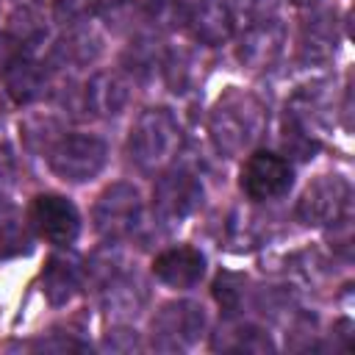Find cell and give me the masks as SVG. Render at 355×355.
<instances>
[{
  "label": "cell",
  "mask_w": 355,
  "mask_h": 355,
  "mask_svg": "<svg viewBox=\"0 0 355 355\" xmlns=\"http://www.w3.org/2000/svg\"><path fill=\"white\" fill-rule=\"evenodd\" d=\"M266 125H269V114L263 103L241 89H227L216 100L208 119L214 147L227 158L252 147L266 133Z\"/></svg>",
  "instance_id": "obj_1"
},
{
  "label": "cell",
  "mask_w": 355,
  "mask_h": 355,
  "mask_svg": "<svg viewBox=\"0 0 355 355\" xmlns=\"http://www.w3.org/2000/svg\"><path fill=\"white\" fill-rule=\"evenodd\" d=\"M180 150V125L166 108H147L136 119L128 155L141 172H161Z\"/></svg>",
  "instance_id": "obj_2"
},
{
  "label": "cell",
  "mask_w": 355,
  "mask_h": 355,
  "mask_svg": "<svg viewBox=\"0 0 355 355\" xmlns=\"http://www.w3.org/2000/svg\"><path fill=\"white\" fill-rule=\"evenodd\" d=\"M105 141L97 136H64L53 144L50 150V169L69 183H83L92 180L103 166H105Z\"/></svg>",
  "instance_id": "obj_3"
},
{
  "label": "cell",
  "mask_w": 355,
  "mask_h": 355,
  "mask_svg": "<svg viewBox=\"0 0 355 355\" xmlns=\"http://www.w3.org/2000/svg\"><path fill=\"white\" fill-rule=\"evenodd\" d=\"M349 202H352L349 183L341 175H322L319 180H313L305 189V194L297 205V216L313 227L338 225L347 219Z\"/></svg>",
  "instance_id": "obj_4"
},
{
  "label": "cell",
  "mask_w": 355,
  "mask_h": 355,
  "mask_svg": "<svg viewBox=\"0 0 355 355\" xmlns=\"http://www.w3.org/2000/svg\"><path fill=\"white\" fill-rule=\"evenodd\" d=\"M205 330V311L197 302H169L153 319V344L155 349H186Z\"/></svg>",
  "instance_id": "obj_5"
},
{
  "label": "cell",
  "mask_w": 355,
  "mask_h": 355,
  "mask_svg": "<svg viewBox=\"0 0 355 355\" xmlns=\"http://www.w3.org/2000/svg\"><path fill=\"white\" fill-rule=\"evenodd\" d=\"M141 216V194L133 183L108 186L94 205V227L103 239H122L136 230Z\"/></svg>",
  "instance_id": "obj_6"
},
{
  "label": "cell",
  "mask_w": 355,
  "mask_h": 355,
  "mask_svg": "<svg viewBox=\"0 0 355 355\" xmlns=\"http://www.w3.org/2000/svg\"><path fill=\"white\" fill-rule=\"evenodd\" d=\"M291 183H294L291 164L269 150L252 153L241 169V191L255 202L283 197L291 189Z\"/></svg>",
  "instance_id": "obj_7"
},
{
  "label": "cell",
  "mask_w": 355,
  "mask_h": 355,
  "mask_svg": "<svg viewBox=\"0 0 355 355\" xmlns=\"http://www.w3.org/2000/svg\"><path fill=\"white\" fill-rule=\"evenodd\" d=\"M202 200L200 180L186 169H172L155 183L153 211L164 225H180Z\"/></svg>",
  "instance_id": "obj_8"
},
{
  "label": "cell",
  "mask_w": 355,
  "mask_h": 355,
  "mask_svg": "<svg viewBox=\"0 0 355 355\" xmlns=\"http://www.w3.org/2000/svg\"><path fill=\"white\" fill-rule=\"evenodd\" d=\"M31 222L36 227V233L55 244V247H67L78 239L80 233V216L78 208L61 197V194H39L31 202Z\"/></svg>",
  "instance_id": "obj_9"
},
{
  "label": "cell",
  "mask_w": 355,
  "mask_h": 355,
  "mask_svg": "<svg viewBox=\"0 0 355 355\" xmlns=\"http://www.w3.org/2000/svg\"><path fill=\"white\" fill-rule=\"evenodd\" d=\"M286 44V28L277 19H258L252 22L241 42H239V61L250 69H266L272 67Z\"/></svg>",
  "instance_id": "obj_10"
},
{
  "label": "cell",
  "mask_w": 355,
  "mask_h": 355,
  "mask_svg": "<svg viewBox=\"0 0 355 355\" xmlns=\"http://www.w3.org/2000/svg\"><path fill=\"white\" fill-rule=\"evenodd\" d=\"M186 22L197 42L202 44H222L233 36V8L227 0H197L186 11Z\"/></svg>",
  "instance_id": "obj_11"
},
{
  "label": "cell",
  "mask_w": 355,
  "mask_h": 355,
  "mask_svg": "<svg viewBox=\"0 0 355 355\" xmlns=\"http://www.w3.org/2000/svg\"><path fill=\"white\" fill-rule=\"evenodd\" d=\"M153 272L161 283L172 288H191L205 275V258L194 247H172L155 258Z\"/></svg>",
  "instance_id": "obj_12"
},
{
  "label": "cell",
  "mask_w": 355,
  "mask_h": 355,
  "mask_svg": "<svg viewBox=\"0 0 355 355\" xmlns=\"http://www.w3.org/2000/svg\"><path fill=\"white\" fill-rule=\"evenodd\" d=\"M83 283V266L75 255H53L42 272V291L50 305L69 302Z\"/></svg>",
  "instance_id": "obj_13"
},
{
  "label": "cell",
  "mask_w": 355,
  "mask_h": 355,
  "mask_svg": "<svg viewBox=\"0 0 355 355\" xmlns=\"http://www.w3.org/2000/svg\"><path fill=\"white\" fill-rule=\"evenodd\" d=\"M3 75H6V89H8L11 100L19 103V105H28V103H33V100H39L44 94L47 69L31 55L17 53Z\"/></svg>",
  "instance_id": "obj_14"
},
{
  "label": "cell",
  "mask_w": 355,
  "mask_h": 355,
  "mask_svg": "<svg viewBox=\"0 0 355 355\" xmlns=\"http://www.w3.org/2000/svg\"><path fill=\"white\" fill-rule=\"evenodd\" d=\"M130 100V86L119 72H97L86 83V108L97 116H116Z\"/></svg>",
  "instance_id": "obj_15"
},
{
  "label": "cell",
  "mask_w": 355,
  "mask_h": 355,
  "mask_svg": "<svg viewBox=\"0 0 355 355\" xmlns=\"http://www.w3.org/2000/svg\"><path fill=\"white\" fill-rule=\"evenodd\" d=\"M336 47H338V33L333 14H316L313 19L305 22L300 39V58L305 64H327L336 55Z\"/></svg>",
  "instance_id": "obj_16"
},
{
  "label": "cell",
  "mask_w": 355,
  "mask_h": 355,
  "mask_svg": "<svg viewBox=\"0 0 355 355\" xmlns=\"http://www.w3.org/2000/svg\"><path fill=\"white\" fill-rule=\"evenodd\" d=\"M103 302L114 319H130L147 302V288L136 275L119 272L105 283V300Z\"/></svg>",
  "instance_id": "obj_17"
},
{
  "label": "cell",
  "mask_w": 355,
  "mask_h": 355,
  "mask_svg": "<svg viewBox=\"0 0 355 355\" xmlns=\"http://www.w3.org/2000/svg\"><path fill=\"white\" fill-rule=\"evenodd\" d=\"M8 36L19 47H36L47 36V25H44V17L39 14V8L19 6L8 19Z\"/></svg>",
  "instance_id": "obj_18"
},
{
  "label": "cell",
  "mask_w": 355,
  "mask_h": 355,
  "mask_svg": "<svg viewBox=\"0 0 355 355\" xmlns=\"http://www.w3.org/2000/svg\"><path fill=\"white\" fill-rule=\"evenodd\" d=\"M100 53V44L92 33H75L64 42H58V47L53 50V61H58L61 67H80L94 61Z\"/></svg>",
  "instance_id": "obj_19"
},
{
  "label": "cell",
  "mask_w": 355,
  "mask_h": 355,
  "mask_svg": "<svg viewBox=\"0 0 355 355\" xmlns=\"http://www.w3.org/2000/svg\"><path fill=\"white\" fill-rule=\"evenodd\" d=\"M25 250H28V230L22 225V216L11 205H3L0 208V261L19 255Z\"/></svg>",
  "instance_id": "obj_20"
},
{
  "label": "cell",
  "mask_w": 355,
  "mask_h": 355,
  "mask_svg": "<svg viewBox=\"0 0 355 355\" xmlns=\"http://www.w3.org/2000/svg\"><path fill=\"white\" fill-rule=\"evenodd\" d=\"M105 0H53V19L58 25H80L86 19H92Z\"/></svg>",
  "instance_id": "obj_21"
},
{
  "label": "cell",
  "mask_w": 355,
  "mask_h": 355,
  "mask_svg": "<svg viewBox=\"0 0 355 355\" xmlns=\"http://www.w3.org/2000/svg\"><path fill=\"white\" fill-rule=\"evenodd\" d=\"M147 19L161 28H178L186 22V8L180 0H144Z\"/></svg>",
  "instance_id": "obj_22"
},
{
  "label": "cell",
  "mask_w": 355,
  "mask_h": 355,
  "mask_svg": "<svg viewBox=\"0 0 355 355\" xmlns=\"http://www.w3.org/2000/svg\"><path fill=\"white\" fill-rule=\"evenodd\" d=\"M233 336H236V341H227L222 349H236V352H266V349H272L269 336L263 330L252 327V324L239 327Z\"/></svg>",
  "instance_id": "obj_23"
},
{
  "label": "cell",
  "mask_w": 355,
  "mask_h": 355,
  "mask_svg": "<svg viewBox=\"0 0 355 355\" xmlns=\"http://www.w3.org/2000/svg\"><path fill=\"white\" fill-rule=\"evenodd\" d=\"M241 277L239 275H230V272H225V275H219L216 277V283H214V297H216V302L227 311V313H233L236 308H239V302H241Z\"/></svg>",
  "instance_id": "obj_24"
},
{
  "label": "cell",
  "mask_w": 355,
  "mask_h": 355,
  "mask_svg": "<svg viewBox=\"0 0 355 355\" xmlns=\"http://www.w3.org/2000/svg\"><path fill=\"white\" fill-rule=\"evenodd\" d=\"M14 55H17L14 53V39L8 33H0V72H6V67L11 64Z\"/></svg>",
  "instance_id": "obj_25"
},
{
  "label": "cell",
  "mask_w": 355,
  "mask_h": 355,
  "mask_svg": "<svg viewBox=\"0 0 355 355\" xmlns=\"http://www.w3.org/2000/svg\"><path fill=\"white\" fill-rule=\"evenodd\" d=\"M11 175H14V169H11V155H8L6 150H0V194H6V189H8V183H11Z\"/></svg>",
  "instance_id": "obj_26"
},
{
  "label": "cell",
  "mask_w": 355,
  "mask_h": 355,
  "mask_svg": "<svg viewBox=\"0 0 355 355\" xmlns=\"http://www.w3.org/2000/svg\"><path fill=\"white\" fill-rule=\"evenodd\" d=\"M236 3H239L244 11H250V14H261V11L269 8L275 0H236Z\"/></svg>",
  "instance_id": "obj_27"
},
{
  "label": "cell",
  "mask_w": 355,
  "mask_h": 355,
  "mask_svg": "<svg viewBox=\"0 0 355 355\" xmlns=\"http://www.w3.org/2000/svg\"><path fill=\"white\" fill-rule=\"evenodd\" d=\"M297 6H311V3H316V0H294Z\"/></svg>",
  "instance_id": "obj_28"
},
{
  "label": "cell",
  "mask_w": 355,
  "mask_h": 355,
  "mask_svg": "<svg viewBox=\"0 0 355 355\" xmlns=\"http://www.w3.org/2000/svg\"><path fill=\"white\" fill-rule=\"evenodd\" d=\"M0 122H3V111H0Z\"/></svg>",
  "instance_id": "obj_29"
}]
</instances>
